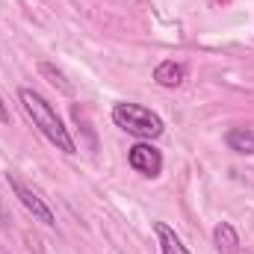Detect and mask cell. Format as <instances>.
<instances>
[{
    "mask_svg": "<svg viewBox=\"0 0 254 254\" xmlns=\"http://www.w3.org/2000/svg\"><path fill=\"white\" fill-rule=\"evenodd\" d=\"M154 80H157L160 86H166V89H178V86L187 80V71H184V65L166 60V63H160L154 68Z\"/></svg>",
    "mask_w": 254,
    "mask_h": 254,
    "instance_id": "obj_6",
    "label": "cell"
},
{
    "mask_svg": "<svg viewBox=\"0 0 254 254\" xmlns=\"http://www.w3.org/2000/svg\"><path fill=\"white\" fill-rule=\"evenodd\" d=\"M113 125L122 127L125 133L136 136V139H145V142L163 136V130H166L163 127V119L154 110H148L142 104H127V101L113 107Z\"/></svg>",
    "mask_w": 254,
    "mask_h": 254,
    "instance_id": "obj_2",
    "label": "cell"
},
{
    "mask_svg": "<svg viewBox=\"0 0 254 254\" xmlns=\"http://www.w3.org/2000/svg\"><path fill=\"white\" fill-rule=\"evenodd\" d=\"M154 231H157V240H160V252L163 254H190V249L181 243V237L166 225V222H154Z\"/></svg>",
    "mask_w": 254,
    "mask_h": 254,
    "instance_id": "obj_7",
    "label": "cell"
},
{
    "mask_svg": "<svg viewBox=\"0 0 254 254\" xmlns=\"http://www.w3.org/2000/svg\"><path fill=\"white\" fill-rule=\"evenodd\" d=\"M213 243H216L219 254H240L243 252L240 237H237V231H234L231 222H219V225L213 228Z\"/></svg>",
    "mask_w": 254,
    "mask_h": 254,
    "instance_id": "obj_5",
    "label": "cell"
},
{
    "mask_svg": "<svg viewBox=\"0 0 254 254\" xmlns=\"http://www.w3.org/2000/svg\"><path fill=\"white\" fill-rule=\"evenodd\" d=\"M0 122H3V125H9V107L3 104V98H0Z\"/></svg>",
    "mask_w": 254,
    "mask_h": 254,
    "instance_id": "obj_10",
    "label": "cell"
},
{
    "mask_svg": "<svg viewBox=\"0 0 254 254\" xmlns=\"http://www.w3.org/2000/svg\"><path fill=\"white\" fill-rule=\"evenodd\" d=\"M18 101H21L24 113L30 116L33 127H39V133H42L54 148H60L63 154H77V142L71 139L68 127L63 125V119L57 116V110H54L36 89L21 86V89H18Z\"/></svg>",
    "mask_w": 254,
    "mask_h": 254,
    "instance_id": "obj_1",
    "label": "cell"
},
{
    "mask_svg": "<svg viewBox=\"0 0 254 254\" xmlns=\"http://www.w3.org/2000/svg\"><path fill=\"white\" fill-rule=\"evenodd\" d=\"M0 254H9V252H6V249H0Z\"/></svg>",
    "mask_w": 254,
    "mask_h": 254,
    "instance_id": "obj_11",
    "label": "cell"
},
{
    "mask_svg": "<svg viewBox=\"0 0 254 254\" xmlns=\"http://www.w3.org/2000/svg\"><path fill=\"white\" fill-rule=\"evenodd\" d=\"M225 142H228V148L237 151V154H246V157L254 154V130H249V127H234V130L225 136Z\"/></svg>",
    "mask_w": 254,
    "mask_h": 254,
    "instance_id": "obj_8",
    "label": "cell"
},
{
    "mask_svg": "<svg viewBox=\"0 0 254 254\" xmlns=\"http://www.w3.org/2000/svg\"><path fill=\"white\" fill-rule=\"evenodd\" d=\"M6 181H9V187H12V192H15V198L24 204V210H27L36 222H42V225H48V228H54V225H57V216H54L51 204H48L39 192L33 190V187H27L15 172H6Z\"/></svg>",
    "mask_w": 254,
    "mask_h": 254,
    "instance_id": "obj_3",
    "label": "cell"
},
{
    "mask_svg": "<svg viewBox=\"0 0 254 254\" xmlns=\"http://www.w3.org/2000/svg\"><path fill=\"white\" fill-rule=\"evenodd\" d=\"M127 163L142 178H160V172H163V154L151 142H145V139L127 148Z\"/></svg>",
    "mask_w": 254,
    "mask_h": 254,
    "instance_id": "obj_4",
    "label": "cell"
},
{
    "mask_svg": "<svg viewBox=\"0 0 254 254\" xmlns=\"http://www.w3.org/2000/svg\"><path fill=\"white\" fill-rule=\"evenodd\" d=\"M39 71H42L45 77H51V83H54V86H57L60 92H65V95H74V86H71V83L65 80V74L60 71V68H54L51 63H42V65H39Z\"/></svg>",
    "mask_w": 254,
    "mask_h": 254,
    "instance_id": "obj_9",
    "label": "cell"
}]
</instances>
